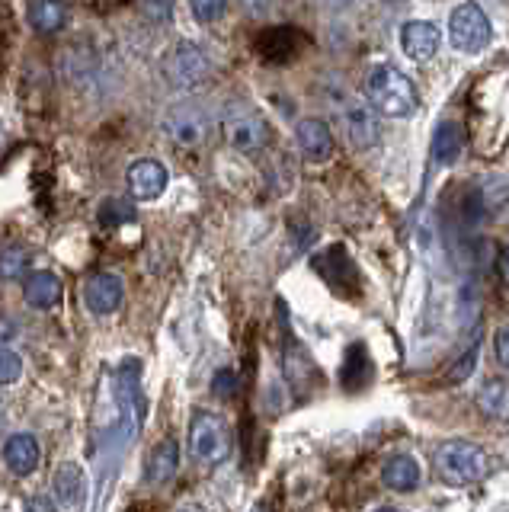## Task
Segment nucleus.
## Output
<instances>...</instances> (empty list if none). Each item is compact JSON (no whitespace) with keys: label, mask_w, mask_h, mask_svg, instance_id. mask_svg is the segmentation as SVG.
Returning <instances> with one entry per match:
<instances>
[{"label":"nucleus","mask_w":509,"mask_h":512,"mask_svg":"<svg viewBox=\"0 0 509 512\" xmlns=\"http://www.w3.org/2000/svg\"><path fill=\"white\" fill-rule=\"evenodd\" d=\"M365 96H369V106L388 119H407L417 112L420 96L417 87L410 84V77L401 74L391 64H378L365 77Z\"/></svg>","instance_id":"1"},{"label":"nucleus","mask_w":509,"mask_h":512,"mask_svg":"<svg viewBox=\"0 0 509 512\" xmlns=\"http://www.w3.org/2000/svg\"><path fill=\"white\" fill-rule=\"evenodd\" d=\"M436 471L445 484L468 487L487 474V455L474 442H465V439L442 442L436 448Z\"/></svg>","instance_id":"2"},{"label":"nucleus","mask_w":509,"mask_h":512,"mask_svg":"<svg viewBox=\"0 0 509 512\" xmlns=\"http://www.w3.org/2000/svg\"><path fill=\"white\" fill-rule=\"evenodd\" d=\"M231 429L221 420L218 413H205L199 410L193 416V426H189V452L202 464H221L231 455Z\"/></svg>","instance_id":"3"},{"label":"nucleus","mask_w":509,"mask_h":512,"mask_svg":"<svg viewBox=\"0 0 509 512\" xmlns=\"http://www.w3.org/2000/svg\"><path fill=\"white\" fill-rule=\"evenodd\" d=\"M449 39L458 52L465 55H477L484 52L493 39V29H490V20L487 13L474 4V0H465V4H458L449 16Z\"/></svg>","instance_id":"4"},{"label":"nucleus","mask_w":509,"mask_h":512,"mask_svg":"<svg viewBox=\"0 0 509 512\" xmlns=\"http://www.w3.org/2000/svg\"><path fill=\"white\" fill-rule=\"evenodd\" d=\"M221 128H225V138H228L231 148L241 151V154L263 151L269 144V122L250 106H231L225 112Z\"/></svg>","instance_id":"5"},{"label":"nucleus","mask_w":509,"mask_h":512,"mask_svg":"<svg viewBox=\"0 0 509 512\" xmlns=\"http://www.w3.org/2000/svg\"><path fill=\"white\" fill-rule=\"evenodd\" d=\"M161 68H164V77L173 87L189 90V87H199L202 80L212 74V61L205 58V52L196 42H177L164 55Z\"/></svg>","instance_id":"6"},{"label":"nucleus","mask_w":509,"mask_h":512,"mask_svg":"<svg viewBox=\"0 0 509 512\" xmlns=\"http://www.w3.org/2000/svg\"><path fill=\"white\" fill-rule=\"evenodd\" d=\"M164 132L180 144V148H196L209 135V116L196 103H180L164 116Z\"/></svg>","instance_id":"7"},{"label":"nucleus","mask_w":509,"mask_h":512,"mask_svg":"<svg viewBox=\"0 0 509 512\" xmlns=\"http://www.w3.org/2000/svg\"><path fill=\"white\" fill-rule=\"evenodd\" d=\"M340 122L346 138L356 144V148H372L378 141V122H375V109L369 103L356 100V96H343L340 100Z\"/></svg>","instance_id":"8"},{"label":"nucleus","mask_w":509,"mask_h":512,"mask_svg":"<svg viewBox=\"0 0 509 512\" xmlns=\"http://www.w3.org/2000/svg\"><path fill=\"white\" fill-rule=\"evenodd\" d=\"M125 180H129L132 199L154 202V199H161V192L167 189L170 173H167V167L161 164V160L145 157V160H135V164L129 167V173H125Z\"/></svg>","instance_id":"9"},{"label":"nucleus","mask_w":509,"mask_h":512,"mask_svg":"<svg viewBox=\"0 0 509 512\" xmlns=\"http://www.w3.org/2000/svg\"><path fill=\"white\" fill-rule=\"evenodd\" d=\"M125 298V282L116 276V272H97V276H90V282L84 285V301L90 314H113L119 311V304Z\"/></svg>","instance_id":"10"},{"label":"nucleus","mask_w":509,"mask_h":512,"mask_svg":"<svg viewBox=\"0 0 509 512\" xmlns=\"http://www.w3.org/2000/svg\"><path fill=\"white\" fill-rule=\"evenodd\" d=\"M295 141H298V151L305 154V160H311V164H324L333 154V132L324 119H301L295 125Z\"/></svg>","instance_id":"11"},{"label":"nucleus","mask_w":509,"mask_h":512,"mask_svg":"<svg viewBox=\"0 0 509 512\" xmlns=\"http://www.w3.org/2000/svg\"><path fill=\"white\" fill-rule=\"evenodd\" d=\"M42 461V448L39 439L29 436V432H13L4 442V464L13 477H29Z\"/></svg>","instance_id":"12"},{"label":"nucleus","mask_w":509,"mask_h":512,"mask_svg":"<svg viewBox=\"0 0 509 512\" xmlns=\"http://www.w3.org/2000/svg\"><path fill=\"white\" fill-rule=\"evenodd\" d=\"M87 493V477L81 471V464L65 461L58 464L55 474H52V496L61 509H77Z\"/></svg>","instance_id":"13"},{"label":"nucleus","mask_w":509,"mask_h":512,"mask_svg":"<svg viewBox=\"0 0 509 512\" xmlns=\"http://www.w3.org/2000/svg\"><path fill=\"white\" fill-rule=\"evenodd\" d=\"M26 20L39 36H55L68 26V0H26Z\"/></svg>","instance_id":"14"},{"label":"nucleus","mask_w":509,"mask_h":512,"mask_svg":"<svg viewBox=\"0 0 509 512\" xmlns=\"http://www.w3.org/2000/svg\"><path fill=\"white\" fill-rule=\"evenodd\" d=\"M439 42H442L439 29L429 20H410L401 29V45H404L407 58H413V61H429L439 52Z\"/></svg>","instance_id":"15"},{"label":"nucleus","mask_w":509,"mask_h":512,"mask_svg":"<svg viewBox=\"0 0 509 512\" xmlns=\"http://www.w3.org/2000/svg\"><path fill=\"white\" fill-rule=\"evenodd\" d=\"M23 298L29 308L36 311H49L61 301V279L49 269H36L33 276H26V285H23Z\"/></svg>","instance_id":"16"},{"label":"nucleus","mask_w":509,"mask_h":512,"mask_svg":"<svg viewBox=\"0 0 509 512\" xmlns=\"http://www.w3.org/2000/svg\"><path fill=\"white\" fill-rule=\"evenodd\" d=\"M145 468H148L145 477H148L151 487H161V484H167V480H173V474H177V468H180V445H177V439H164L161 445H154Z\"/></svg>","instance_id":"17"},{"label":"nucleus","mask_w":509,"mask_h":512,"mask_svg":"<svg viewBox=\"0 0 509 512\" xmlns=\"http://www.w3.org/2000/svg\"><path fill=\"white\" fill-rule=\"evenodd\" d=\"M477 410H481L487 420L506 423L509 420V381L506 378H487L477 391Z\"/></svg>","instance_id":"18"},{"label":"nucleus","mask_w":509,"mask_h":512,"mask_svg":"<svg viewBox=\"0 0 509 512\" xmlns=\"http://www.w3.org/2000/svg\"><path fill=\"white\" fill-rule=\"evenodd\" d=\"M461 151H465V132H461V125L442 122L433 135V160L439 167H452V164H458Z\"/></svg>","instance_id":"19"},{"label":"nucleus","mask_w":509,"mask_h":512,"mask_svg":"<svg viewBox=\"0 0 509 512\" xmlns=\"http://www.w3.org/2000/svg\"><path fill=\"white\" fill-rule=\"evenodd\" d=\"M381 480H385V487H391L397 493H407L420 484V464L410 455H394L385 461V468H381Z\"/></svg>","instance_id":"20"},{"label":"nucleus","mask_w":509,"mask_h":512,"mask_svg":"<svg viewBox=\"0 0 509 512\" xmlns=\"http://www.w3.org/2000/svg\"><path fill=\"white\" fill-rule=\"evenodd\" d=\"M29 269V250L20 247V244H10L0 250V279L4 282H17L26 276Z\"/></svg>","instance_id":"21"},{"label":"nucleus","mask_w":509,"mask_h":512,"mask_svg":"<svg viewBox=\"0 0 509 512\" xmlns=\"http://www.w3.org/2000/svg\"><path fill=\"white\" fill-rule=\"evenodd\" d=\"M292 29H273V32H266V36L260 39V55L263 58H289L292 55Z\"/></svg>","instance_id":"22"},{"label":"nucleus","mask_w":509,"mask_h":512,"mask_svg":"<svg viewBox=\"0 0 509 512\" xmlns=\"http://www.w3.org/2000/svg\"><path fill=\"white\" fill-rule=\"evenodd\" d=\"M103 228H119V224L132 221L135 218V208L125 202V199H103L100 212H97Z\"/></svg>","instance_id":"23"},{"label":"nucleus","mask_w":509,"mask_h":512,"mask_svg":"<svg viewBox=\"0 0 509 512\" xmlns=\"http://www.w3.org/2000/svg\"><path fill=\"white\" fill-rule=\"evenodd\" d=\"M189 7L199 23H218L228 10V0H189Z\"/></svg>","instance_id":"24"},{"label":"nucleus","mask_w":509,"mask_h":512,"mask_svg":"<svg viewBox=\"0 0 509 512\" xmlns=\"http://www.w3.org/2000/svg\"><path fill=\"white\" fill-rule=\"evenodd\" d=\"M23 375V359L13 349L0 346V384H13Z\"/></svg>","instance_id":"25"},{"label":"nucleus","mask_w":509,"mask_h":512,"mask_svg":"<svg viewBox=\"0 0 509 512\" xmlns=\"http://www.w3.org/2000/svg\"><path fill=\"white\" fill-rule=\"evenodd\" d=\"M138 7L151 23H167L173 13V0H138Z\"/></svg>","instance_id":"26"},{"label":"nucleus","mask_w":509,"mask_h":512,"mask_svg":"<svg viewBox=\"0 0 509 512\" xmlns=\"http://www.w3.org/2000/svg\"><path fill=\"white\" fill-rule=\"evenodd\" d=\"M493 346H497V359H500V365L509 372V324L497 330V336H493Z\"/></svg>","instance_id":"27"},{"label":"nucleus","mask_w":509,"mask_h":512,"mask_svg":"<svg viewBox=\"0 0 509 512\" xmlns=\"http://www.w3.org/2000/svg\"><path fill=\"white\" fill-rule=\"evenodd\" d=\"M212 391H215L218 397H231V391H234V372H228V368H221V372L212 378Z\"/></svg>","instance_id":"28"},{"label":"nucleus","mask_w":509,"mask_h":512,"mask_svg":"<svg viewBox=\"0 0 509 512\" xmlns=\"http://www.w3.org/2000/svg\"><path fill=\"white\" fill-rule=\"evenodd\" d=\"M23 512H55V503L52 500H42V496H33V500H26Z\"/></svg>","instance_id":"29"},{"label":"nucleus","mask_w":509,"mask_h":512,"mask_svg":"<svg viewBox=\"0 0 509 512\" xmlns=\"http://www.w3.org/2000/svg\"><path fill=\"white\" fill-rule=\"evenodd\" d=\"M474 359H477V349H471V352H468V356H465V359H461V362H458V372L452 375V381H461V378H465V375L471 372V365H474Z\"/></svg>","instance_id":"30"},{"label":"nucleus","mask_w":509,"mask_h":512,"mask_svg":"<svg viewBox=\"0 0 509 512\" xmlns=\"http://www.w3.org/2000/svg\"><path fill=\"white\" fill-rule=\"evenodd\" d=\"M244 10H250L253 16H263L269 10V0H244Z\"/></svg>","instance_id":"31"},{"label":"nucleus","mask_w":509,"mask_h":512,"mask_svg":"<svg viewBox=\"0 0 509 512\" xmlns=\"http://www.w3.org/2000/svg\"><path fill=\"white\" fill-rule=\"evenodd\" d=\"M500 272H503V279L509 282V244L503 247V256H500Z\"/></svg>","instance_id":"32"},{"label":"nucleus","mask_w":509,"mask_h":512,"mask_svg":"<svg viewBox=\"0 0 509 512\" xmlns=\"http://www.w3.org/2000/svg\"><path fill=\"white\" fill-rule=\"evenodd\" d=\"M324 7H330V10H340V7H349L353 0H321Z\"/></svg>","instance_id":"33"},{"label":"nucleus","mask_w":509,"mask_h":512,"mask_svg":"<svg viewBox=\"0 0 509 512\" xmlns=\"http://www.w3.org/2000/svg\"><path fill=\"white\" fill-rule=\"evenodd\" d=\"M177 512H205V509L196 506V503H183V506H177Z\"/></svg>","instance_id":"34"},{"label":"nucleus","mask_w":509,"mask_h":512,"mask_svg":"<svg viewBox=\"0 0 509 512\" xmlns=\"http://www.w3.org/2000/svg\"><path fill=\"white\" fill-rule=\"evenodd\" d=\"M375 512H401V509H394V506H381V509H375Z\"/></svg>","instance_id":"35"},{"label":"nucleus","mask_w":509,"mask_h":512,"mask_svg":"<svg viewBox=\"0 0 509 512\" xmlns=\"http://www.w3.org/2000/svg\"><path fill=\"white\" fill-rule=\"evenodd\" d=\"M253 512H266V506H257V509H253Z\"/></svg>","instance_id":"36"},{"label":"nucleus","mask_w":509,"mask_h":512,"mask_svg":"<svg viewBox=\"0 0 509 512\" xmlns=\"http://www.w3.org/2000/svg\"><path fill=\"white\" fill-rule=\"evenodd\" d=\"M0 423H4V410H0Z\"/></svg>","instance_id":"37"}]
</instances>
